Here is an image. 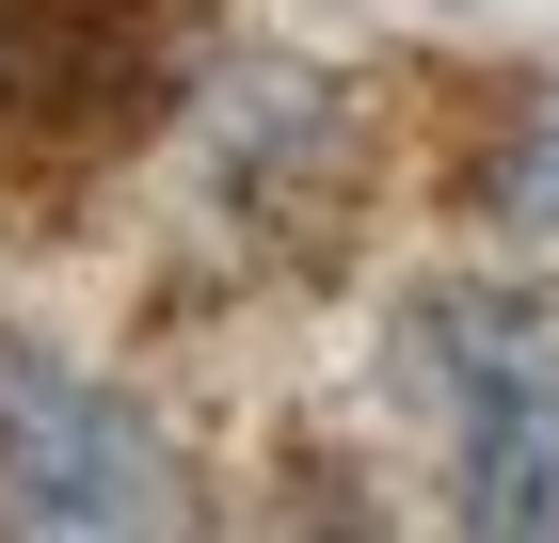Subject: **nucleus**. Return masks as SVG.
<instances>
[{
    "label": "nucleus",
    "instance_id": "nucleus-1",
    "mask_svg": "<svg viewBox=\"0 0 559 543\" xmlns=\"http://www.w3.org/2000/svg\"><path fill=\"white\" fill-rule=\"evenodd\" d=\"M384 368L448 432V511L464 528H559V320L496 272H416L384 304Z\"/></svg>",
    "mask_w": 559,
    "mask_h": 543
},
{
    "label": "nucleus",
    "instance_id": "nucleus-2",
    "mask_svg": "<svg viewBox=\"0 0 559 543\" xmlns=\"http://www.w3.org/2000/svg\"><path fill=\"white\" fill-rule=\"evenodd\" d=\"M0 528H192V463L176 432L144 416L129 383H96L81 352H48V335L0 320Z\"/></svg>",
    "mask_w": 559,
    "mask_h": 543
},
{
    "label": "nucleus",
    "instance_id": "nucleus-3",
    "mask_svg": "<svg viewBox=\"0 0 559 543\" xmlns=\"http://www.w3.org/2000/svg\"><path fill=\"white\" fill-rule=\"evenodd\" d=\"M176 96L160 0H0V128L16 144H129Z\"/></svg>",
    "mask_w": 559,
    "mask_h": 543
},
{
    "label": "nucleus",
    "instance_id": "nucleus-4",
    "mask_svg": "<svg viewBox=\"0 0 559 543\" xmlns=\"http://www.w3.org/2000/svg\"><path fill=\"white\" fill-rule=\"evenodd\" d=\"M479 224L527 256H559V81L512 96V128H496V161H479Z\"/></svg>",
    "mask_w": 559,
    "mask_h": 543
}]
</instances>
